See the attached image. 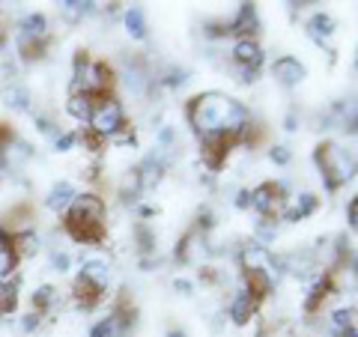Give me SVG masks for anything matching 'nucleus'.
<instances>
[{"label": "nucleus", "mask_w": 358, "mask_h": 337, "mask_svg": "<svg viewBox=\"0 0 358 337\" xmlns=\"http://www.w3.org/2000/svg\"><path fill=\"white\" fill-rule=\"evenodd\" d=\"M185 114L200 138H224V141L236 143L251 129V117L245 110V105L224 93H203L192 99Z\"/></svg>", "instance_id": "f257e3e1"}, {"label": "nucleus", "mask_w": 358, "mask_h": 337, "mask_svg": "<svg viewBox=\"0 0 358 337\" xmlns=\"http://www.w3.org/2000/svg\"><path fill=\"white\" fill-rule=\"evenodd\" d=\"M66 230L75 242L96 245L105 236V203L96 194H78L66 209Z\"/></svg>", "instance_id": "f03ea898"}, {"label": "nucleus", "mask_w": 358, "mask_h": 337, "mask_svg": "<svg viewBox=\"0 0 358 337\" xmlns=\"http://www.w3.org/2000/svg\"><path fill=\"white\" fill-rule=\"evenodd\" d=\"M313 159H317L322 182H326L329 191L346 185L355 176V155L350 150L338 147V143H320L317 152H313Z\"/></svg>", "instance_id": "7ed1b4c3"}, {"label": "nucleus", "mask_w": 358, "mask_h": 337, "mask_svg": "<svg viewBox=\"0 0 358 337\" xmlns=\"http://www.w3.org/2000/svg\"><path fill=\"white\" fill-rule=\"evenodd\" d=\"M90 131L99 134L102 141H110L114 134H120L126 129V114H122V105L110 96H99L93 102V114H90Z\"/></svg>", "instance_id": "20e7f679"}, {"label": "nucleus", "mask_w": 358, "mask_h": 337, "mask_svg": "<svg viewBox=\"0 0 358 337\" xmlns=\"http://www.w3.org/2000/svg\"><path fill=\"white\" fill-rule=\"evenodd\" d=\"M239 260H242L245 272H266L272 280H278V278H281V272H284V260H278L272 251L263 248V245H257V242L245 245L242 254H239Z\"/></svg>", "instance_id": "39448f33"}, {"label": "nucleus", "mask_w": 358, "mask_h": 337, "mask_svg": "<svg viewBox=\"0 0 358 337\" xmlns=\"http://www.w3.org/2000/svg\"><path fill=\"white\" fill-rule=\"evenodd\" d=\"M281 203H284V197H281V188H278L275 182H263V185H257L251 191V209L260 212L263 218H272Z\"/></svg>", "instance_id": "423d86ee"}, {"label": "nucleus", "mask_w": 358, "mask_h": 337, "mask_svg": "<svg viewBox=\"0 0 358 337\" xmlns=\"http://www.w3.org/2000/svg\"><path fill=\"white\" fill-rule=\"evenodd\" d=\"M230 33H236L242 39H254V33L260 30V18H257V6L254 3H239L236 18L230 21Z\"/></svg>", "instance_id": "0eeeda50"}, {"label": "nucleus", "mask_w": 358, "mask_h": 337, "mask_svg": "<svg viewBox=\"0 0 358 337\" xmlns=\"http://www.w3.org/2000/svg\"><path fill=\"white\" fill-rule=\"evenodd\" d=\"M233 60H236L239 69H260L263 63V48L257 39H239L233 45Z\"/></svg>", "instance_id": "6e6552de"}, {"label": "nucleus", "mask_w": 358, "mask_h": 337, "mask_svg": "<svg viewBox=\"0 0 358 337\" xmlns=\"http://www.w3.org/2000/svg\"><path fill=\"white\" fill-rule=\"evenodd\" d=\"M272 75L278 78V84L296 87V84L305 81V66H301L296 57H278L272 63Z\"/></svg>", "instance_id": "1a4fd4ad"}, {"label": "nucleus", "mask_w": 358, "mask_h": 337, "mask_svg": "<svg viewBox=\"0 0 358 337\" xmlns=\"http://www.w3.org/2000/svg\"><path fill=\"white\" fill-rule=\"evenodd\" d=\"M254 313H257V299L248 296L245 289H239L236 299L230 301V320L236 325H248L254 320Z\"/></svg>", "instance_id": "9d476101"}, {"label": "nucleus", "mask_w": 358, "mask_h": 337, "mask_svg": "<svg viewBox=\"0 0 358 337\" xmlns=\"http://www.w3.org/2000/svg\"><path fill=\"white\" fill-rule=\"evenodd\" d=\"M203 141V162L209 171H218V167L224 164V159H227V152H230V141H224V138H200Z\"/></svg>", "instance_id": "9b49d317"}, {"label": "nucleus", "mask_w": 358, "mask_h": 337, "mask_svg": "<svg viewBox=\"0 0 358 337\" xmlns=\"http://www.w3.org/2000/svg\"><path fill=\"white\" fill-rule=\"evenodd\" d=\"M75 197H78L75 185H72V182H66V179H63V182H57V185H54V188L48 191V197H45V206L54 209V212H66Z\"/></svg>", "instance_id": "f8f14e48"}, {"label": "nucleus", "mask_w": 358, "mask_h": 337, "mask_svg": "<svg viewBox=\"0 0 358 337\" xmlns=\"http://www.w3.org/2000/svg\"><path fill=\"white\" fill-rule=\"evenodd\" d=\"M78 278H84V280H90L96 289H108V284H110V268H108V263H102V260H87L84 266H81V275Z\"/></svg>", "instance_id": "ddd939ff"}, {"label": "nucleus", "mask_w": 358, "mask_h": 337, "mask_svg": "<svg viewBox=\"0 0 358 337\" xmlns=\"http://www.w3.org/2000/svg\"><path fill=\"white\" fill-rule=\"evenodd\" d=\"M334 27H338V24H334V18L329 13H317V15L308 21V36L317 42V45H326V39L334 33Z\"/></svg>", "instance_id": "4468645a"}, {"label": "nucleus", "mask_w": 358, "mask_h": 337, "mask_svg": "<svg viewBox=\"0 0 358 337\" xmlns=\"http://www.w3.org/2000/svg\"><path fill=\"white\" fill-rule=\"evenodd\" d=\"M164 173V162L162 155H147V162L138 167V179H141V188H152L159 185V179Z\"/></svg>", "instance_id": "2eb2a0df"}, {"label": "nucleus", "mask_w": 358, "mask_h": 337, "mask_svg": "<svg viewBox=\"0 0 358 337\" xmlns=\"http://www.w3.org/2000/svg\"><path fill=\"white\" fill-rule=\"evenodd\" d=\"M245 284H248V287H245V293H248V296H254L257 301H260L263 296H268V293H272L275 280L268 278L266 272H245Z\"/></svg>", "instance_id": "dca6fc26"}, {"label": "nucleus", "mask_w": 358, "mask_h": 337, "mask_svg": "<svg viewBox=\"0 0 358 337\" xmlns=\"http://www.w3.org/2000/svg\"><path fill=\"white\" fill-rule=\"evenodd\" d=\"M122 21H126V30L131 39H147V15H143L141 6H129L126 15H122Z\"/></svg>", "instance_id": "f3484780"}, {"label": "nucleus", "mask_w": 358, "mask_h": 337, "mask_svg": "<svg viewBox=\"0 0 358 337\" xmlns=\"http://www.w3.org/2000/svg\"><path fill=\"white\" fill-rule=\"evenodd\" d=\"M21 36L45 39V36H48V18H45L42 13H30L24 21H21Z\"/></svg>", "instance_id": "a211bd4d"}, {"label": "nucleus", "mask_w": 358, "mask_h": 337, "mask_svg": "<svg viewBox=\"0 0 358 337\" xmlns=\"http://www.w3.org/2000/svg\"><path fill=\"white\" fill-rule=\"evenodd\" d=\"M36 248H39V236L33 230H21V233L13 236V251H15L18 260H21V257L36 254Z\"/></svg>", "instance_id": "6ab92c4d"}, {"label": "nucleus", "mask_w": 358, "mask_h": 337, "mask_svg": "<svg viewBox=\"0 0 358 337\" xmlns=\"http://www.w3.org/2000/svg\"><path fill=\"white\" fill-rule=\"evenodd\" d=\"M96 9L93 0H63L60 3V13L66 21H81L84 15H90Z\"/></svg>", "instance_id": "aec40b11"}, {"label": "nucleus", "mask_w": 358, "mask_h": 337, "mask_svg": "<svg viewBox=\"0 0 358 337\" xmlns=\"http://www.w3.org/2000/svg\"><path fill=\"white\" fill-rule=\"evenodd\" d=\"M317 203H320V200H317V197H313V194H310V191H305V194H299V200H296V206L284 212V218H287V221H301V218H308V215H310V212H313V209H317Z\"/></svg>", "instance_id": "412c9836"}, {"label": "nucleus", "mask_w": 358, "mask_h": 337, "mask_svg": "<svg viewBox=\"0 0 358 337\" xmlns=\"http://www.w3.org/2000/svg\"><path fill=\"white\" fill-rule=\"evenodd\" d=\"M93 102L96 99H90V96H69L66 110H69V117H75L78 122H87L90 114H93Z\"/></svg>", "instance_id": "4be33fe9"}, {"label": "nucleus", "mask_w": 358, "mask_h": 337, "mask_svg": "<svg viewBox=\"0 0 358 337\" xmlns=\"http://www.w3.org/2000/svg\"><path fill=\"white\" fill-rule=\"evenodd\" d=\"M15 308H18V289H15V284H6V280H0V317L13 313Z\"/></svg>", "instance_id": "5701e85b"}, {"label": "nucleus", "mask_w": 358, "mask_h": 337, "mask_svg": "<svg viewBox=\"0 0 358 337\" xmlns=\"http://www.w3.org/2000/svg\"><path fill=\"white\" fill-rule=\"evenodd\" d=\"M54 299H57V289H54L51 284H45L33 293V308H36V313H42V310H48L54 305Z\"/></svg>", "instance_id": "b1692460"}, {"label": "nucleus", "mask_w": 358, "mask_h": 337, "mask_svg": "<svg viewBox=\"0 0 358 337\" xmlns=\"http://www.w3.org/2000/svg\"><path fill=\"white\" fill-rule=\"evenodd\" d=\"M257 239H260V242H257V245H263V248H266V245L268 242H275V233H278V221L275 218H260V224H257Z\"/></svg>", "instance_id": "393cba45"}, {"label": "nucleus", "mask_w": 358, "mask_h": 337, "mask_svg": "<svg viewBox=\"0 0 358 337\" xmlns=\"http://www.w3.org/2000/svg\"><path fill=\"white\" fill-rule=\"evenodd\" d=\"M90 337H126L120 331V325L114 322V317H108L102 322H96L93 329H90Z\"/></svg>", "instance_id": "a878e982"}, {"label": "nucleus", "mask_w": 358, "mask_h": 337, "mask_svg": "<svg viewBox=\"0 0 358 337\" xmlns=\"http://www.w3.org/2000/svg\"><path fill=\"white\" fill-rule=\"evenodd\" d=\"M352 317H355V308H338V310H334L331 313V329H334V334L343 331V329H350V325H355Z\"/></svg>", "instance_id": "bb28decb"}, {"label": "nucleus", "mask_w": 358, "mask_h": 337, "mask_svg": "<svg viewBox=\"0 0 358 337\" xmlns=\"http://www.w3.org/2000/svg\"><path fill=\"white\" fill-rule=\"evenodd\" d=\"M6 99H9V105H13L15 110H30V93L24 87H13L6 93Z\"/></svg>", "instance_id": "cd10ccee"}, {"label": "nucleus", "mask_w": 358, "mask_h": 337, "mask_svg": "<svg viewBox=\"0 0 358 337\" xmlns=\"http://www.w3.org/2000/svg\"><path fill=\"white\" fill-rule=\"evenodd\" d=\"M15 266H18V257L13 248H6V251H0V280H6L9 275L15 272Z\"/></svg>", "instance_id": "c85d7f7f"}, {"label": "nucleus", "mask_w": 358, "mask_h": 337, "mask_svg": "<svg viewBox=\"0 0 358 337\" xmlns=\"http://www.w3.org/2000/svg\"><path fill=\"white\" fill-rule=\"evenodd\" d=\"M75 143H78V134L75 131H60L57 138H54V150H57V152H69Z\"/></svg>", "instance_id": "c756f323"}, {"label": "nucleus", "mask_w": 358, "mask_h": 337, "mask_svg": "<svg viewBox=\"0 0 358 337\" xmlns=\"http://www.w3.org/2000/svg\"><path fill=\"white\" fill-rule=\"evenodd\" d=\"M268 159H272L275 164L287 167L289 162H293V155H289V150H287V147H272V150H268Z\"/></svg>", "instance_id": "7c9ffc66"}, {"label": "nucleus", "mask_w": 358, "mask_h": 337, "mask_svg": "<svg viewBox=\"0 0 358 337\" xmlns=\"http://www.w3.org/2000/svg\"><path fill=\"white\" fill-rule=\"evenodd\" d=\"M185 81H188L185 69H171V72H167V78H164V87H182Z\"/></svg>", "instance_id": "2f4dec72"}, {"label": "nucleus", "mask_w": 358, "mask_h": 337, "mask_svg": "<svg viewBox=\"0 0 358 337\" xmlns=\"http://www.w3.org/2000/svg\"><path fill=\"white\" fill-rule=\"evenodd\" d=\"M69 263H72V260H69V254H60V251H54V254H51L54 272H60V275H63V272H69Z\"/></svg>", "instance_id": "473e14b6"}, {"label": "nucleus", "mask_w": 358, "mask_h": 337, "mask_svg": "<svg viewBox=\"0 0 358 337\" xmlns=\"http://www.w3.org/2000/svg\"><path fill=\"white\" fill-rule=\"evenodd\" d=\"M346 224H350V227L358 224V197H352L350 203H346Z\"/></svg>", "instance_id": "72a5a7b5"}, {"label": "nucleus", "mask_w": 358, "mask_h": 337, "mask_svg": "<svg viewBox=\"0 0 358 337\" xmlns=\"http://www.w3.org/2000/svg\"><path fill=\"white\" fill-rule=\"evenodd\" d=\"M39 322H42L39 313H27V317L21 320V329H24V331H36V329H39Z\"/></svg>", "instance_id": "f704fd0d"}, {"label": "nucleus", "mask_w": 358, "mask_h": 337, "mask_svg": "<svg viewBox=\"0 0 358 337\" xmlns=\"http://www.w3.org/2000/svg\"><path fill=\"white\" fill-rule=\"evenodd\" d=\"M173 289H176L179 296H192L194 284H192V280H185V278H176V280H173Z\"/></svg>", "instance_id": "c9c22d12"}, {"label": "nucleus", "mask_w": 358, "mask_h": 337, "mask_svg": "<svg viewBox=\"0 0 358 337\" xmlns=\"http://www.w3.org/2000/svg\"><path fill=\"white\" fill-rule=\"evenodd\" d=\"M36 126H39V131H42V134H54V138L60 134L57 129H54V122H51L48 117H36Z\"/></svg>", "instance_id": "e433bc0d"}, {"label": "nucleus", "mask_w": 358, "mask_h": 337, "mask_svg": "<svg viewBox=\"0 0 358 337\" xmlns=\"http://www.w3.org/2000/svg\"><path fill=\"white\" fill-rule=\"evenodd\" d=\"M138 239H141V248L143 251H152V236L147 227H138Z\"/></svg>", "instance_id": "4c0bfd02"}, {"label": "nucleus", "mask_w": 358, "mask_h": 337, "mask_svg": "<svg viewBox=\"0 0 358 337\" xmlns=\"http://www.w3.org/2000/svg\"><path fill=\"white\" fill-rule=\"evenodd\" d=\"M236 206L239 209H251V191H239V194H236Z\"/></svg>", "instance_id": "58836bf2"}, {"label": "nucleus", "mask_w": 358, "mask_h": 337, "mask_svg": "<svg viewBox=\"0 0 358 337\" xmlns=\"http://www.w3.org/2000/svg\"><path fill=\"white\" fill-rule=\"evenodd\" d=\"M6 248H13V233L0 227V251H6Z\"/></svg>", "instance_id": "ea45409f"}, {"label": "nucleus", "mask_w": 358, "mask_h": 337, "mask_svg": "<svg viewBox=\"0 0 358 337\" xmlns=\"http://www.w3.org/2000/svg\"><path fill=\"white\" fill-rule=\"evenodd\" d=\"M159 141L164 143V147H167V143H173V129H162L159 131Z\"/></svg>", "instance_id": "a19ab883"}, {"label": "nucleus", "mask_w": 358, "mask_h": 337, "mask_svg": "<svg viewBox=\"0 0 358 337\" xmlns=\"http://www.w3.org/2000/svg\"><path fill=\"white\" fill-rule=\"evenodd\" d=\"M200 227H206V230L212 227V212H209V209L200 212Z\"/></svg>", "instance_id": "79ce46f5"}, {"label": "nucleus", "mask_w": 358, "mask_h": 337, "mask_svg": "<svg viewBox=\"0 0 358 337\" xmlns=\"http://www.w3.org/2000/svg\"><path fill=\"white\" fill-rule=\"evenodd\" d=\"M287 131H296V114H287Z\"/></svg>", "instance_id": "37998d69"}, {"label": "nucleus", "mask_w": 358, "mask_h": 337, "mask_svg": "<svg viewBox=\"0 0 358 337\" xmlns=\"http://www.w3.org/2000/svg\"><path fill=\"white\" fill-rule=\"evenodd\" d=\"M167 337H188V334H185V331H171Z\"/></svg>", "instance_id": "c03bdc74"}]
</instances>
